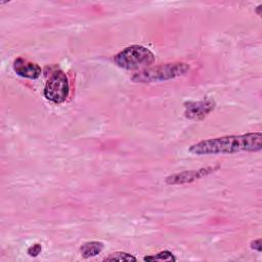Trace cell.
I'll return each instance as SVG.
<instances>
[{
  "label": "cell",
  "mask_w": 262,
  "mask_h": 262,
  "mask_svg": "<svg viewBox=\"0 0 262 262\" xmlns=\"http://www.w3.org/2000/svg\"><path fill=\"white\" fill-rule=\"evenodd\" d=\"M262 148V133L250 132L242 135H227L205 139L189 146V152L196 156L224 155L239 151H260Z\"/></svg>",
  "instance_id": "obj_1"
},
{
  "label": "cell",
  "mask_w": 262,
  "mask_h": 262,
  "mask_svg": "<svg viewBox=\"0 0 262 262\" xmlns=\"http://www.w3.org/2000/svg\"><path fill=\"white\" fill-rule=\"evenodd\" d=\"M189 64L185 62H168L165 64L149 67L144 70L138 71L131 77V80L136 83H154L168 81L185 75L189 71Z\"/></svg>",
  "instance_id": "obj_2"
},
{
  "label": "cell",
  "mask_w": 262,
  "mask_h": 262,
  "mask_svg": "<svg viewBox=\"0 0 262 262\" xmlns=\"http://www.w3.org/2000/svg\"><path fill=\"white\" fill-rule=\"evenodd\" d=\"M114 62L124 70H144L155 62V54L141 45H131L114 56Z\"/></svg>",
  "instance_id": "obj_3"
},
{
  "label": "cell",
  "mask_w": 262,
  "mask_h": 262,
  "mask_svg": "<svg viewBox=\"0 0 262 262\" xmlns=\"http://www.w3.org/2000/svg\"><path fill=\"white\" fill-rule=\"evenodd\" d=\"M69 93L70 84L64 72L58 69L53 71L44 86V97L53 103H61L66 101Z\"/></svg>",
  "instance_id": "obj_4"
},
{
  "label": "cell",
  "mask_w": 262,
  "mask_h": 262,
  "mask_svg": "<svg viewBox=\"0 0 262 262\" xmlns=\"http://www.w3.org/2000/svg\"><path fill=\"white\" fill-rule=\"evenodd\" d=\"M219 169V166H211V167H204L198 170H189V171H182L179 173L172 174L166 178V183L175 185V184H185L190 183L195 180H199L203 177L210 175L211 173L215 172Z\"/></svg>",
  "instance_id": "obj_5"
},
{
  "label": "cell",
  "mask_w": 262,
  "mask_h": 262,
  "mask_svg": "<svg viewBox=\"0 0 262 262\" xmlns=\"http://www.w3.org/2000/svg\"><path fill=\"white\" fill-rule=\"evenodd\" d=\"M215 107V102L210 98L200 101H188L185 103L184 115L190 120H201L210 114Z\"/></svg>",
  "instance_id": "obj_6"
},
{
  "label": "cell",
  "mask_w": 262,
  "mask_h": 262,
  "mask_svg": "<svg viewBox=\"0 0 262 262\" xmlns=\"http://www.w3.org/2000/svg\"><path fill=\"white\" fill-rule=\"evenodd\" d=\"M12 68L17 76L31 80L38 79L42 73V69L39 64L25 59L24 57H16L13 61Z\"/></svg>",
  "instance_id": "obj_7"
},
{
  "label": "cell",
  "mask_w": 262,
  "mask_h": 262,
  "mask_svg": "<svg viewBox=\"0 0 262 262\" xmlns=\"http://www.w3.org/2000/svg\"><path fill=\"white\" fill-rule=\"evenodd\" d=\"M103 250V244L101 242L97 241H92V242H87L83 244L80 248V252L84 258H90L94 257Z\"/></svg>",
  "instance_id": "obj_8"
},
{
  "label": "cell",
  "mask_w": 262,
  "mask_h": 262,
  "mask_svg": "<svg viewBox=\"0 0 262 262\" xmlns=\"http://www.w3.org/2000/svg\"><path fill=\"white\" fill-rule=\"evenodd\" d=\"M144 261H176L175 256L172 254V252L165 250L161 251L156 255H149L145 256L143 258Z\"/></svg>",
  "instance_id": "obj_9"
},
{
  "label": "cell",
  "mask_w": 262,
  "mask_h": 262,
  "mask_svg": "<svg viewBox=\"0 0 262 262\" xmlns=\"http://www.w3.org/2000/svg\"><path fill=\"white\" fill-rule=\"evenodd\" d=\"M105 261H136L137 258L125 252H116L104 258Z\"/></svg>",
  "instance_id": "obj_10"
},
{
  "label": "cell",
  "mask_w": 262,
  "mask_h": 262,
  "mask_svg": "<svg viewBox=\"0 0 262 262\" xmlns=\"http://www.w3.org/2000/svg\"><path fill=\"white\" fill-rule=\"evenodd\" d=\"M41 251H42V246H41V244H34V245H32L31 247L28 248L27 253H28L29 256H31V257H37V256L41 253Z\"/></svg>",
  "instance_id": "obj_11"
},
{
  "label": "cell",
  "mask_w": 262,
  "mask_h": 262,
  "mask_svg": "<svg viewBox=\"0 0 262 262\" xmlns=\"http://www.w3.org/2000/svg\"><path fill=\"white\" fill-rule=\"evenodd\" d=\"M261 238H258V239H254L251 242L250 244V247L258 252H261L262 251V247H261Z\"/></svg>",
  "instance_id": "obj_12"
},
{
  "label": "cell",
  "mask_w": 262,
  "mask_h": 262,
  "mask_svg": "<svg viewBox=\"0 0 262 262\" xmlns=\"http://www.w3.org/2000/svg\"><path fill=\"white\" fill-rule=\"evenodd\" d=\"M261 9H262V4H259L258 6H257V8L255 9V11H256V13L260 16L261 15Z\"/></svg>",
  "instance_id": "obj_13"
}]
</instances>
